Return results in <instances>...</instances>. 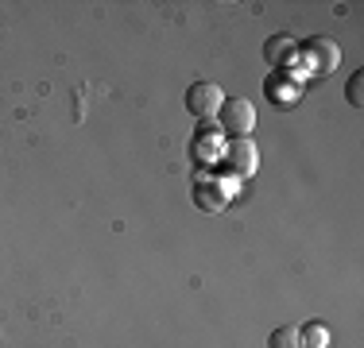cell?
I'll use <instances>...</instances> for the list:
<instances>
[{
  "label": "cell",
  "mask_w": 364,
  "mask_h": 348,
  "mask_svg": "<svg viewBox=\"0 0 364 348\" xmlns=\"http://www.w3.org/2000/svg\"><path fill=\"white\" fill-rule=\"evenodd\" d=\"M218 120H221V132L229 139H252L256 109H252V101H245V97H225V104L218 109Z\"/></svg>",
  "instance_id": "obj_1"
},
{
  "label": "cell",
  "mask_w": 364,
  "mask_h": 348,
  "mask_svg": "<svg viewBox=\"0 0 364 348\" xmlns=\"http://www.w3.org/2000/svg\"><path fill=\"white\" fill-rule=\"evenodd\" d=\"M221 104H225V93H221L218 82H194L186 89V112H190V116H198V120L218 116Z\"/></svg>",
  "instance_id": "obj_2"
},
{
  "label": "cell",
  "mask_w": 364,
  "mask_h": 348,
  "mask_svg": "<svg viewBox=\"0 0 364 348\" xmlns=\"http://www.w3.org/2000/svg\"><path fill=\"white\" fill-rule=\"evenodd\" d=\"M299 50L310 58V70H314V74H333V70L341 66V47H337L333 39H326V35H310Z\"/></svg>",
  "instance_id": "obj_3"
},
{
  "label": "cell",
  "mask_w": 364,
  "mask_h": 348,
  "mask_svg": "<svg viewBox=\"0 0 364 348\" xmlns=\"http://www.w3.org/2000/svg\"><path fill=\"white\" fill-rule=\"evenodd\" d=\"M225 167L237 174V178L256 174V167H259V147L252 143V139H232V143L225 147Z\"/></svg>",
  "instance_id": "obj_4"
},
{
  "label": "cell",
  "mask_w": 364,
  "mask_h": 348,
  "mask_svg": "<svg viewBox=\"0 0 364 348\" xmlns=\"http://www.w3.org/2000/svg\"><path fill=\"white\" fill-rule=\"evenodd\" d=\"M225 202H229V197L221 194L218 182H198L194 186V205L202 209V213H218V209H225Z\"/></svg>",
  "instance_id": "obj_5"
},
{
  "label": "cell",
  "mask_w": 364,
  "mask_h": 348,
  "mask_svg": "<svg viewBox=\"0 0 364 348\" xmlns=\"http://www.w3.org/2000/svg\"><path fill=\"white\" fill-rule=\"evenodd\" d=\"M291 55H294V39H291V35H272V39L264 43V58H267L272 66L287 62Z\"/></svg>",
  "instance_id": "obj_6"
},
{
  "label": "cell",
  "mask_w": 364,
  "mask_h": 348,
  "mask_svg": "<svg viewBox=\"0 0 364 348\" xmlns=\"http://www.w3.org/2000/svg\"><path fill=\"white\" fill-rule=\"evenodd\" d=\"M299 341H302V348H326L329 344V329L322 325V321H306V325L299 329Z\"/></svg>",
  "instance_id": "obj_7"
},
{
  "label": "cell",
  "mask_w": 364,
  "mask_h": 348,
  "mask_svg": "<svg viewBox=\"0 0 364 348\" xmlns=\"http://www.w3.org/2000/svg\"><path fill=\"white\" fill-rule=\"evenodd\" d=\"M267 348H302V341H299V325H279L272 337H267Z\"/></svg>",
  "instance_id": "obj_8"
},
{
  "label": "cell",
  "mask_w": 364,
  "mask_h": 348,
  "mask_svg": "<svg viewBox=\"0 0 364 348\" xmlns=\"http://www.w3.org/2000/svg\"><path fill=\"white\" fill-rule=\"evenodd\" d=\"M345 97H349L353 109H360V104H364V74H360V70L349 77V85H345Z\"/></svg>",
  "instance_id": "obj_9"
}]
</instances>
